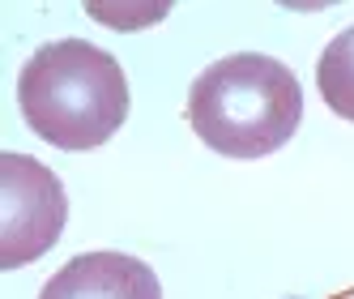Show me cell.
Listing matches in <instances>:
<instances>
[{
	"mask_svg": "<svg viewBox=\"0 0 354 299\" xmlns=\"http://www.w3.org/2000/svg\"><path fill=\"white\" fill-rule=\"evenodd\" d=\"M21 120L56 150H98L129 120V78L90 39H56L21 64Z\"/></svg>",
	"mask_w": 354,
	"mask_h": 299,
	"instance_id": "cell-1",
	"label": "cell"
},
{
	"mask_svg": "<svg viewBox=\"0 0 354 299\" xmlns=\"http://www.w3.org/2000/svg\"><path fill=\"white\" fill-rule=\"evenodd\" d=\"M350 299H354V295H350Z\"/></svg>",
	"mask_w": 354,
	"mask_h": 299,
	"instance_id": "cell-6",
	"label": "cell"
},
{
	"mask_svg": "<svg viewBox=\"0 0 354 299\" xmlns=\"http://www.w3.org/2000/svg\"><path fill=\"white\" fill-rule=\"evenodd\" d=\"M39 299H162V282L141 257L82 253L47 278Z\"/></svg>",
	"mask_w": 354,
	"mask_h": 299,
	"instance_id": "cell-4",
	"label": "cell"
},
{
	"mask_svg": "<svg viewBox=\"0 0 354 299\" xmlns=\"http://www.w3.org/2000/svg\"><path fill=\"white\" fill-rule=\"evenodd\" d=\"M303 120L299 78L265 52H235L209 64L188 90V124L226 158H265Z\"/></svg>",
	"mask_w": 354,
	"mask_h": 299,
	"instance_id": "cell-2",
	"label": "cell"
},
{
	"mask_svg": "<svg viewBox=\"0 0 354 299\" xmlns=\"http://www.w3.org/2000/svg\"><path fill=\"white\" fill-rule=\"evenodd\" d=\"M68 197L52 167L30 154H0V269L47 257L64 235Z\"/></svg>",
	"mask_w": 354,
	"mask_h": 299,
	"instance_id": "cell-3",
	"label": "cell"
},
{
	"mask_svg": "<svg viewBox=\"0 0 354 299\" xmlns=\"http://www.w3.org/2000/svg\"><path fill=\"white\" fill-rule=\"evenodd\" d=\"M316 86L328 111L354 124V26L328 39V47L316 60Z\"/></svg>",
	"mask_w": 354,
	"mask_h": 299,
	"instance_id": "cell-5",
	"label": "cell"
}]
</instances>
